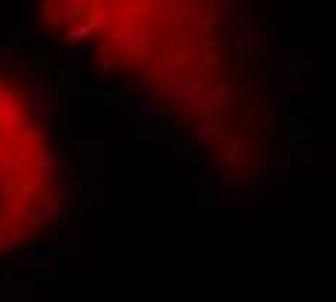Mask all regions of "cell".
I'll use <instances>...</instances> for the list:
<instances>
[{"instance_id":"cell-1","label":"cell","mask_w":336,"mask_h":302,"mask_svg":"<svg viewBox=\"0 0 336 302\" xmlns=\"http://www.w3.org/2000/svg\"><path fill=\"white\" fill-rule=\"evenodd\" d=\"M55 163L41 114L0 70V253L20 247L55 203Z\"/></svg>"}]
</instances>
